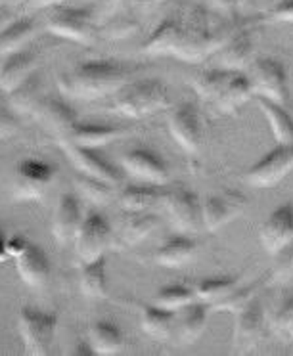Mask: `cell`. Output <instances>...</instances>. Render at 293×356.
I'll return each instance as SVG.
<instances>
[{"mask_svg": "<svg viewBox=\"0 0 293 356\" xmlns=\"http://www.w3.org/2000/svg\"><path fill=\"white\" fill-rule=\"evenodd\" d=\"M129 79L131 71L123 63L113 60H88L63 73L58 79V88L65 98L96 100L116 94L121 86L129 83Z\"/></svg>", "mask_w": 293, "mask_h": 356, "instance_id": "cell-1", "label": "cell"}, {"mask_svg": "<svg viewBox=\"0 0 293 356\" xmlns=\"http://www.w3.org/2000/svg\"><path fill=\"white\" fill-rule=\"evenodd\" d=\"M171 108V92L161 79L129 81L116 94L111 109L131 119H146L161 109Z\"/></svg>", "mask_w": 293, "mask_h": 356, "instance_id": "cell-2", "label": "cell"}, {"mask_svg": "<svg viewBox=\"0 0 293 356\" xmlns=\"http://www.w3.org/2000/svg\"><path fill=\"white\" fill-rule=\"evenodd\" d=\"M58 322H60V316L56 312H47L35 307H24L19 310L17 325H19V335H22L27 355H50Z\"/></svg>", "mask_w": 293, "mask_h": 356, "instance_id": "cell-3", "label": "cell"}, {"mask_svg": "<svg viewBox=\"0 0 293 356\" xmlns=\"http://www.w3.org/2000/svg\"><path fill=\"white\" fill-rule=\"evenodd\" d=\"M113 236L116 234L111 230L108 218L102 213L98 211L86 213L73 240V251L79 264L102 259L104 253L113 245Z\"/></svg>", "mask_w": 293, "mask_h": 356, "instance_id": "cell-4", "label": "cell"}, {"mask_svg": "<svg viewBox=\"0 0 293 356\" xmlns=\"http://www.w3.org/2000/svg\"><path fill=\"white\" fill-rule=\"evenodd\" d=\"M47 29L60 39L73 40L79 44H93L98 37L96 12L93 8L60 6L48 16Z\"/></svg>", "mask_w": 293, "mask_h": 356, "instance_id": "cell-5", "label": "cell"}, {"mask_svg": "<svg viewBox=\"0 0 293 356\" xmlns=\"http://www.w3.org/2000/svg\"><path fill=\"white\" fill-rule=\"evenodd\" d=\"M56 178V167L35 157L17 163L12 180V197L16 202H35L45 197Z\"/></svg>", "mask_w": 293, "mask_h": 356, "instance_id": "cell-6", "label": "cell"}, {"mask_svg": "<svg viewBox=\"0 0 293 356\" xmlns=\"http://www.w3.org/2000/svg\"><path fill=\"white\" fill-rule=\"evenodd\" d=\"M161 205L177 232L196 234L203 226L200 195L190 188H165Z\"/></svg>", "mask_w": 293, "mask_h": 356, "instance_id": "cell-7", "label": "cell"}, {"mask_svg": "<svg viewBox=\"0 0 293 356\" xmlns=\"http://www.w3.org/2000/svg\"><path fill=\"white\" fill-rule=\"evenodd\" d=\"M293 172V142L278 144L247 169L246 182L253 188H272Z\"/></svg>", "mask_w": 293, "mask_h": 356, "instance_id": "cell-8", "label": "cell"}, {"mask_svg": "<svg viewBox=\"0 0 293 356\" xmlns=\"http://www.w3.org/2000/svg\"><path fill=\"white\" fill-rule=\"evenodd\" d=\"M167 127L178 147L188 155L200 154L203 144V119L193 102H182L169 111Z\"/></svg>", "mask_w": 293, "mask_h": 356, "instance_id": "cell-9", "label": "cell"}, {"mask_svg": "<svg viewBox=\"0 0 293 356\" xmlns=\"http://www.w3.org/2000/svg\"><path fill=\"white\" fill-rule=\"evenodd\" d=\"M249 79L253 83L255 94L270 98V100L287 104L290 100V75L285 65L276 58H259L251 63Z\"/></svg>", "mask_w": 293, "mask_h": 356, "instance_id": "cell-10", "label": "cell"}, {"mask_svg": "<svg viewBox=\"0 0 293 356\" xmlns=\"http://www.w3.org/2000/svg\"><path fill=\"white\" fill-rule=\"evenodd\" d=\"M247 197L234 188H224L219 194H211L201 200L203 226L209 232H216L246 211Z\"/></svg>", "mask_w": 293, "mask_h": 356, "instance_id": "cell-11", "label": "cell"}, {"mask_svg": "<svg viewBox=\"0 0 293 356\" xmlns=\"http://www.w3.org/2000/svg\"><path fill=\"white\" fill-rule=\"evenodd\" d=\"M269 325L270 322L267 318V310L257 295L236 314V325H234L236 350H249V348L261 345L262 339L267 337Z\"/></svg>", "mask_w": 293, "mask_h": 356, "instance_id": "cell-12", "label": "cell"}, {"mask_svg": "<svg viewBox=\"0 0 293 356\" xmlns=\"http://www.w3.org/2000/svg\"><path fill=\"white\" fill-rule=\"evenodd\" d=\"M58 146L62 147V152L77 167L79 172L88 175V177L100 178V180H106L109 184L119 186V182H121L119 169L109 159H106L104 155L98 154V149L77 146V144H73L68 138L58 140Z\"/></svg>", "mask_w": 293, "mask_h": 356, "instance_id": "cell-13", "label": "cell"}, {"mask_svg": "<svg viewBox=\"0 0 293 356\" xmlns=\"http://www.w3.org/2000/svg\"><path fill=\"white\" fill-rule=\"evenodd\" d=\"M259 240L270 257L280 255L293 241V203L285 202L264 218L259 228Z\"/></svg>", "mask_w": 293, "mask_h": 356, "instance_id": "cell-14", "label": "cell"}, {"mask_svg": "<svg viewBox=\"0 0 293 356\" xmlns=\"http://www.w3.org/2000/svg\"><path fill=\"white\" fill-rule=\"evenodd\" d=\"M184 14L180 10V12L163 17L159 25L146 39V42L142 44V52L150 56H175L177 58L180 47L184 42Z\"/></svg>", "mask_w": 293, "mask_h": 356, "instance_id": "cell-15", "label": "cell"}, {"mask_svg": "<svg viewBox=\"0 0 293 356\" xmlns=\"http://www.w3.org/2000/svg\"><path fill=\"white\" fill-rule=\"evenodd\" d=\"M31 115L39 121L45 131L56 136V140L68 138L73 127L79 123L75 109L68 102L50 96H42V100L35 106Z\"/></svg>", "mask_w": 293, "mask_h": 356, "instance_id": "cell-16", "label": "cell"}, {"mask_svg": "<svg viewBox=\"0 0 293 356\" xmlns=\"http://www.w3.org/2000/svg\"><path fill=\"white\" fill-rule=\"evenodd\" d=\"M121 167H123L131 177L138 182L148 184H157V186H167L171 180V170L167 163L163 161L159 155L152 149H131L121 157Z\"/></svg>", "mask_w": 293, "mask_h": 356, "instance_id": "cell-17", "label": "cell"}, {"mask_svg": "<svg viewBox=\"0 0 293 356\" xmlns=\"http://www.w3.org/2000/svg\"><path fill=\"white\" fill-rule=\"evenodd\" d=\"M255 52V33L253 24L239 22L236 31L232 33L221 50L216 52L221 67L226 70H241L251 62Z\"/></svg>", "mask_w": 293, "mask_h": 356, "instance_id": "cell-18", "label": "cell"}, {"mask_svg": "<svg viewBox=\"0 0 293 356\" xmlns=\"http://www.w3.org/2000/svg\"><path fill=\"white\" fill-rule=\"evenodd\" d=\"M83 222V211L77 195L71 192H63L58 200V207L52 218V236L60 248L70 245L75 240L79 226Z\"/></svg>", "mask_w": 293, "mask_h": 356, "instance_id": "cell-19", "label": "cell"}, {"mask_svg": "<svg viewBox=\"0 0 293 356\" xmlns=\"http://www.w3.org/2000/svg\"><path fill=\"white\" fill-rule=\"evenodd\" d=\"M17 263V274L24 280L29 287H42L47 286L52 268H50V261H48L47 253L37 245L29 241L24 253L16 257Z\"/></svg>", "mask_w": 293, "mask_h": 356, "instance_id": "cell-20", "label": "cell"}, {"mask_svg": "<svg viewBox=\"0 0 293 356\" xmlns=\"http://www.w3.org/2000/svg\"><path fill=\"white\" fill-rule=\"evenodd\" d=\"M37 71V56L29 50H19L4 58L0 65V90L10 94Z\"/></svg>", "mask_w": 293, "mask_h": 356, "instance_id": "cell-21", "label": "cell"}, {"mask_svg": "<svg viewBox=\"0 0 293 356\" xmlns=\"http://www.w3.org/2000/svg\"><path fill=\"white\" fill-rule=\"evenodd\" d=\"M211 310L213 309L203 301H193L186 305L184 309L177 310L175 312L177 314L175 335L184 343H193L196 339H200L209 324V312Z\"/></svg>", "mask_w": 293, "mask_h": 356, "instance_id": "cell-22", "label": "cell"}, {"mask_svg": "<svg viewBox=\"0 0 293 356\" xmlns=\"http://www.w3.org/2000/svg\"><path fill=\"white\" fill-rule=\"evenodd\" d=\"M198 251H200V243L190 238V234L178 232L155 251L154 261L165 268H180L192 263L198 257Z\"/></svg>", "mask_w": 293, "mask_h": 356, "instance_id": "cell-23", "label": "cell"}, {"mask_svg": "<svg viewBox=\"0 0 293 356\" xmlns=\"http://www.w3.org/2000/svg\"><path fill=\"white\" fill-rule=\"evenodd\" d=\"M131 217L127 218L121 226V230L113 236V245L111 249H127L138 245L148 240L159 226V218L152 213H129Z\"/></svg>", "mask_w": 293, "mask_h": 356, "instance_id": "cell-24", "label": "cell"}, {"mask_svg": "<svg viewBox=\"0 0 293 356\" xmlns=\"http://www.w3.org/2000/svg\"><path fill=\"white\" fill-rule=\"evenodd\" d=\"M127 134L125 127H117V124H102V123H81L79 121L73 131L70 132L68 140L73 144L83 147H93V149H100L102 146H108L113 140L123 138Z\"/></svg>", "mask_w": 293, "mask_h": 356, "instance_id": "cell-25", "label": "cell"}, {"mask_svg": "<svg viewBox=\"0 0 293 356\" xmlns=\"http://www.w3.org/2000/svg\"><path fill=\"white\" fill-rule=\"evenodd\" d=\"M251 98H255V88L249 75L241 73V70H234L230 81L226 83L221 96L216 98L215 106L221 113L232 115L241 106H246Z\"/></svg>", "mask_w": 293, "mask_h": 356, "instance_id": "cell-26", "label": "cell"}, {"mask_svg": "<svg viewBox=\"0 0 293 356\" xmlns=\"http://www.w3.org/2000/svg\"><path fill=\"white\" fill-rule=\"evenodd\" d=\"M79 286L81 293L90 301H102L109 293L108 272H106V257L79 264Z\"/></svg>", "mask_w": 293, "mask_h": 356, "instance_id": "cell-27", "label": "cell"}, {"mask_svg": "<svg viewBox=\"0 0 293 356\" xmlns=\"http://www.w3.org/2000/svg\"><path fill=\"white\" fill-rule=\"evenodd\" d=\"M255 102H257V106L261 108V111L267 117L270 132L276 138L278 144H290V142H293V117L284 108V104L264 98V96H259V94H255Z\"/></svg>", "mask_w": 293, "mask_h": 356, "instance_id": "cell-28", "label": "cell"}, {"mask_svg": "<svg viewBox=\"0 0 293 356\" xmlns=\"http://www.w3.org/2000/svg\"><path fill=\"white\" fill-rule=\"evenodd\" d=\"M175 318L177 314L173 310L152 305H142L140 307V324L146 335L157 341L171 339L175 335Z\"/></svg>", "mask_w": 293, "mask_h": 356, "instance_id": "cell-29", "label": "cell"}, {"mask_svg": "<svg viewBox=\"0 0 293 356\" xmlns=\"http://www.w3.org/2000/svg\"><path fill=\"white\" fill-rule=\"evenodd\" d=\"M163 194H165V186L140 182L125 188L119 195V203L127 213H144L157 203H161Z\"/></svg>", "mask_w": 293, "mask_h": 356, "instance_id": "cell-30", "label": "cell"}, {"mask_svg": "<svg viewBox=\"0 0 293 356\" xmlns=\"http://www.w3.org/2000/svg\"><path fill=\"white\" fill-rule=\"evenodd\" d=\"M238 286V276L216 274V276H207V278L198 280V282L193 284V289H196L198 301L207 302L209 307L213 309V307H216L223 299H226V297H228Z\"/></svg>", "mask_w": 293, "mask_h": 356, "instance_id": "cell-31", "label": "cell"}, {"mask_svg": "<svg viewBox=\"0 0 293 356\" xmlns=\"http://www.w3.org/2000/svg\"><path fill=\"white\" fill-rule=\"evenodd\" d=\"M88 341L96 350V356L117 355L125 347V333L119 325L100 320L88 327Z\"/></svg>", "mask_w": 293, "mask_h": 356, "instance_id": "cell-32", "label": "cell"}, {"mask_svg": "<svg viewBox=\"0 0 293 356\" xmlns=\"http://www.w3.org/2000/svg\"><path fill=\"white\" fill-rule=\"evenodd\" d=\"M35 22L31 17H17L0 31V58L24 50V47L35 37Z\"/></svg>", "mask_w": 293, "mask_h": 356, "instance_id": "cell-33", "label": "cell"}, {"mask_svg": "<svg viewBox=\"0 0 293 356\" xmlns=\"http://www.w3.org/2000/svg\"><path fill=\"white\" fill-rule=\"evenodd\" d=\"M234 70H226V67H211V70H205L198 73L196 77L192 79V88L196 90V94L203 98L205 102H213L215 104L216 98L221 96L223 88L226 86V83L230 81Z\"/></svg>", "mask_w": 293, "mask_h": 356, "instance_id": "cell-34", "label": "cell"}, {"mask_svg": "<svg viewBox=\"0 0 293 356\" xmlns=\"http://www.w3.org/2000/svg\"><path fill=\"white\" fill-rule=\"evenodd\" d=\"M8 96L12 111H16V113H33L35 106L42 100V77L39 75V71H35L31 77L17 86L16 90H12Z\"/></svg>", "mask_w": 293, "mask_h": 356, "instance_id": "cell-35", "label": "cell"}, {"mask_svg": "<svg viewBox=\"0 0 293 356\" xmlns=\"http://www.w3.org/2000/svg\"><path fill=\"white\" fill-rule=\"evenodd\" d=\"M193 301H198L193 284H173V286L161 287L154 295V301L152 302H155L157 307L177 312V310L184 309L186 305H190Z\"/></svg>", "mask_w": 293, "mask_h": 356, "instance_id": "cell-36", "label": "cell"}, {"mask_svg": "<svg viewBox=\"0 0 293 356\" xmlns=\"http://www.w3.org/2000/svg\"><path fill=\"white\" fill-rule=\"evenodd\" d=\"M75 186L88 202L98 203V205H106L116 197V184H109L106 180L88 177L83 172H79L75 177Z\"/></svg>", "mask_w": 293, "mask_h": 356, "instance_id": "cell-37", "label": "cell"}, {"mask_svg": "<svg viewBox=\"0 0 293 356\" xmlns=\"http://www.w3.org/2000/svg\"><path fill=\"white\" fill-rule=\"evenodd\" d=\"M261 287H262V280L253 282V284H247V286H238L230 295H228V297H226V299H223V301L219 302L216 307H213V309L226 310V312H236V314H238L239 310L244 309L247 302L259 295V289H261Z\"/></svg>", "mask_w": 293, "mask_h": 356, "instance_id": "cell-38", "label": "cell"}, {"mask_svg": "<svg viewBox=\"0 0 293 356\" xmlns=\"http://www.w3.org/2000/svg\"><path fill=\"white\" fill-rule=\"evenodd\" d=\"M138 19L131 14H119L109 17L108 24L98 29V35H104L106 39H127L129 35L138 31Z\"/></svg>", "mask_w": 293, "mask_h": 356, "instance_id": "cell-39", "label": "cell"}, {"mask_svg": "<svg viewBox=\"0 0 293 356\" xmlns=\"http://www.w3.org/2000/svg\"><path fill=\"white\" fill-rule=\"evenodd\" d=\"M293 318V293L285 297L284 301L280 302V307L274 312V316L270 318V330H274L276 335H285L287 333V325Z\"/></svg>", "mask_w": 293, "mask_h": 356, "instance_id": "cell-40", "label": "cell"}, {"mask_svg": "<svg viewBox=\"0 0 293 356\" xmlns=\"http://www.w3.org/2000/svg\"><path fill=\"white\" fill-rule=\"evenodd\" d=\"M290 276H293V241L280 255H276L274 268L270 270V278L272 280H285Z\"/></svg>", "mask_w": 293, "mask_h": 356, "instance_id": "cell-41", "label": "cell"}, {"mask_svg": "<svg viewBox=\"0 0 293 356\" xmlns=\"http://www.w3.org/2000/svg\"><path fill=\"white\" fill-rule=\"evenodd\" d=\"M209 4L224 19H239V12H241L244 0H209Z\"/></svg>", "mask_w": 293, "mask_h": 356, "instance_id": "cell-42", "label": "cell"}, {"mask_svg": "<svg viewBox=\"0 0 293 356\" xmlns=\"http://www.w3.org/2000/svg\"><path fill=\"white\" fill-rule=\"evenodd\" d=\"M269 19L274 22H284V24H293V0H280L276 2L267 14Z\"/></svg>", "mask_w": 293, "mask_h": 356, "instance_id": "cell-43", "label": "cell"}, {"mask_svg": "<svg viewBox=\"0 0 293 356\" xmlns=\"http://www.w3.org/2000/svg\"><path fill=\"white\" fill-rule=\"evenodd\" d=\"M17 131H19V123L12 113V109L0 108V138H8Z\"/></svg>", "mask_w": 293, "mask_h": 356, "instance_id": "cell-44", "label": "cell"}, {"mask_svg": "<svg viewBox=\"0 0 293 356\" xmlns=\"http://www.w3.org/2000/svg\"><path fill=\"white\" fill-rule=\"evenodd\" d=\"M125 2H132V0H98V6H96V19H109L111 16H116L119 8L123 6Z\"/></svg>", "mask_w": 293, "mask_h": 356, "instance_id": "cell-45", "label": "cell"}, {"mask_svg": "<svg viewBox=\"0 0 293 356\" xmlns=\"http://www.w3.org/2000/svg\"><path fill=\"white\" fill-rule=\"evenodd\" d=\"M27 243H29V240L27 238H24V236H12V238H8V241H6V248H8V255L10 257H19L22 253H24V249L27 248Z\"/></svg>", "mask_w": 293, "mask_h": 356, "instance_id": "cell-46", "label": "cell"}, {"mask_svg": "<svg viewBox=\"0 0 293 356\" xmlns=\"http://www.w3.org/2000/svg\"><path fill=\"white\" fill-rule=\"evenodd\" d=\"M71 355L73 356H96V350L90 345V341H77L75 347L71 348Z\"/></svg>", "mask_w": 293, "mask_h": 356, "instance_id": "cell-47", "label": "cell"}, {"mask_svg": "<svg viewBox=\"0 0 293 356\" xmlns=\"http://www.w3.org/2000/svg\"><path fill=\"white\" fill-rule=\"evenodd\" d=\"M60 2H63V0H27V4L35 6V8H47V6H54Z\"/></svg>", "mask_w": 293, "mask_h": 356, "instance_id": "cell-48", "label": "cell"}, {"mask_svg": "<svg viewBox=\"0 0 293 356\" xmlns=\"http://www.w3.org/2000/svg\"><path fill=\"white\" fill-rule=\"evenodd\" d=\"M12 22V12L10 8H4V6H0V31L6 27V25Z\"/></svg>", "mask_w": 293, "mask_h": 356, "instance_id": "cell-49", "label": "cell"}, {"mask_svg": "<svg viewBox=\"0 0 293 356\" xmlns=\"http://www.w3.org/2000/svg\"><path fill=\"white\" fill-rule=\"evenodd\" d=\"M6 241H8V238L4 236V234L0 232V263H4L6 259H8V248H6Z\"/></svg>", "mask_w": 293, "mask_h": 356, "instance_id": "cell-50", "label": "cell"}, {"mask_svg": "<svg viewBox=\"0 0 293 356\" xmlns=\"http://www.w3.org/2000/svg\"><path fill=\"white\" fill-rule=\"evenodd\" d=\"M19 4H27V0H0V6H4V8L19 6Z\"/></svg>", "mask_w": 293, "mask_h": 356, "instance_id": "cell-51", "label": "cell"}, {"mask_svg": "<svg viewBox=\"0 0 293 356\" xmlns=\"http://www.w3.org/2000/svg\"><path fill=\"white\" fill-rule=\"evenodd\" d=\"M285 335L293 339V318H292V322H290V325H287V333H285Z\"/></svg>", "mask_w": 293, "mask_h": 356, "instance_id": "cell-52", "label": "cell"}]
</instances>
